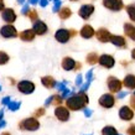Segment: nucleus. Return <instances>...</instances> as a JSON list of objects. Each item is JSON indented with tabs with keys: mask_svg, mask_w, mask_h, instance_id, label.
I'll return each instance as SVG.
<instances>
[{
	"mask_svg": "<svg viewBox=\"0 0 135 135\" xmlns=\"http://www.w3.org/2000/svg\"><path fill=\"white\" fill-rule=\"evenodd\" d=\"M89 99H88V95L86 93H79L78 94H74L72 97L66 100V105L68 109L71 110H81V109H84L86 105L88 104Z\"/></svg>",
	"mask_w": 135,
	"mask_h": 135,
	"instance_id": "obj_1",
	"label": "nucleus"
},
{
	"mask_svg": "<svg viewBox=\"0 0 135 135\" xmlns=\"http://www.w3.org/2000/svg\"><path fill=\"white\" fill-rule=\"evenodd\" d=\"M19 128L21 130H27V131H35L40 128V123L35 117H30L24 120H21L19 123Z\"/></svg>",
	"mask_w": 135,
	"mask_h": 135,
	"instance_id": "obj_2",
	"label": "nucleus"
},
{
	"mask_svg": "<svg viewBox=\"0 0 135 135\" xmlns=\"http://www.w3.org/2000/svg\"><path fill=\"white\" fill-rule=\"evenodd\" d=\"M107 86L109 88L112 93H119L122 90V87H123V82L119 81L117 77L114 76H109L108 79H107Z\"/></svg>",
	"mask_w": 135,
	"mask_h": 135,
	"instance_id": "obj_3",
	"label": "nucleus"
},
{
	"mask_svg": "<svg viewBox=\"0 0 135 135\" xmlns=\"http://www.w3.org/2000/svg\"><path fill=\"white\" fill-rule=\"evenodd\" d=\"M99 105L103 107V108H105V109H110V108H113V107L115 105V98L114 95L110 93H105L103 94L102 97L99 98L98 100Z\"/></svg>",
	"mask_w": 135,
	"mask_h": 135,
	"instance_id": "obj_4",
	"label": "nucleus"
},
{
	"mask_svg": "<svg viewBox=\"0 0 135 135\" xmlns=\"http://www.w3.org/2000/svg\"><path fill=\"white\" fill-rule=\"evenodd\" d=\"M17 89L22 94H31L35 90V83H32L31 81H26V79L20 81L17 83Z\"/></svg>",
	"mask_w": 135,
	"mask_h": 135,
	"instance_id": "obj_5",
	"label": "nucleus"
},
{
	"mask_svg": "<svg viewBox=\"0 0 135 135\" xmlns=\"http://www.w3.org/2000/svg\"><path fill=\"white\" fill-rule=\"evenodd\" d=\"M55 115L60 122H67L70 119V110H68V108L60 105L55 109Z\"/></svg>",
	"mask_w": 135,
	"mask_h": 135,
	"instance_id": "obj_6",
	"label": "nucleus"
},
{
	"mask_svg": "<svg viewBox=\"0 0 135 135\" xmlns=\"http://www.w3.org/2000/svg\"><path fill=\"white\" fill-rule=\"evenodd\" d=\"M0 35L5 38H11V37L14 38L17 36V31L12 25H5L0 29Z\"/></svg>",
	"mask_w": 135,
	"mask_h": 135,
	"instance_id": "obj_7",
	"label": "nucleus"
},
{
	"mask_svg": "<svg viewBox=\"0 0 135 135\" xmlns=\"http://www.w3.org/2000/svg\"><path fill=\"white\" fill-rule=\"evenodd\" d=\"M103 5L109 10L119 11L123 9V0H103Z\"/></svg>",
	"mask_w": 135,
	"mask_h": 135,
	"instance_id": "obj_8",
	"label": "nucleus"
},
{
	"mask_svg": "<svg viewBox=\"0 0 135 135\" xmlns=\"http://www.w3.org/2000/svg\"><path fill=\"white\" fill-rule=\"evenodd\" d=\"M98 63L102 66V67H104V68H113L115 65V60L110 55H102V56L99 57Z\"/></svg>",
	"mask_w": 135,
	"mask_h": 135,
	"instance_id": "obj_9",
	"label": "nucleus"
},
{
	"mask_svg": "<svg viewBox=\"0 0 135 135\" xmlns=\"http://www.w3.org/2000/svg\"><path fill=\"white\" fill-rule=\"evenodd\" d=\"M119 118L122 120H125V122H130L131 119L134 118V112L129 107L124 105L119 109Z\"/></svg>",
	"mask_w": 135,
	"mask_h": 135,
	"instance_id": "obj_10",
	"label": "nucleus"
},
{
	"mask_svg": "<svg viewBox=\"0 0 135 135\" xmlns=\"http://www.w3.org/2000/svg\"><path fill=\"white\" fill-rule=\"evenodd\" d=\"M70 37H71V32L66 29H60L56 31V33H55V38H56L58 42H61V44L68 42Z\"/></svg>",
	"mask_w": 135,
	"mask_h": 135,
	"instance_id": "obj_11",
	"label": "nucleus"
},
{
	"mask_svg": "<svg viewBox=\"0 0 135 135\" xmlns=\"http://www.w3.org/2000/svg\"><path fill=\"white\" fill-rule=\"evenodd\" d=\"M94 11V6L93 5H83V6H81V9H79V11H78V14H79V16L82 17V19H84V20H87V19H89V16L93 14Z\"/></svg>",
	"mask_w": 135,
	"mask_h": 135,
	"instance_id": "obj_12",
	"label": "nucleus"
},
{
	"mask_svg": "<svg viewBox=\"0 0 135 135\" xmlns=\"http://www.w3.org/2000/svg\"><path fill=\"white\" fill-rule=\"evenodd\" d=\"M95 36H97V38H98V41L100 42H109L110 41V32L108 31L107 29H99L97 32H95Z\"/></svg>",
	"mask_w": 135,
	"mask_h": 135,
	"instance_id": "obj_13",
	"label": "nucleus"
},
{
	"mask_svg": "<svg viewBox=\"0 0 135 135\" xmlns=\"http://www.w3.org/2000/svg\"><path fill=\"white\" fill-rule=\"evenodd\" d=\"M32 30L35 31L36 35H45L47 32V25L44 22V21H40L37 20L35 24H33V27Z\"/></svg>",
	"mask_w": 135,
	"mask_h": 135,
	"instance_id": "obj_14",
	"label": "nucleus"
},
{
	"mask_svg": "<svg viewBox=\"0 0 135 135\" xmlns=\"http://www.w3.org/2000/svg\"><path fill=\"white\" fill-rule=\"evenodd\" d=\"M1 16H3L4 21H6V22H9V24H11V22H14V21L16 20V14L14 12L12 9H4V11H3V14H1Z\"/></svg>",
	"mask_w": 135,
	"mask_h": 135,
	"instance_id": "obj_15",
	"label": "nucleus"
},
{
	"mask_svg": "<svg viewBox=\"0 0 135 135\" xmlns=\"http://www.w3.org/2000/svg\"><path fill=\"white\" fill-rule=\"evenodd\" d=\"M76 65H77V62L71 57H65L63 60H62V68H63L65 71L76 70Z\"/></svg>",
	"mask_w": 135,
	"mask_h": 135,
	"instance_id": "obj_16",
	"label": "nucleus"
},
{
	"mask_svg": "<svg viewBox=\"0 0 135 135\" xmlns=\"http://www.w3.org/2000/svg\"><path fill=\"white\" fill-rule=\"evenodd\" d=\"M110 42L117 47H127V41L123 36H118V35H112Z\"/></svg>",
	"mask_w": 135,
	"mask_h": 135,
	"instance_id": "obj_17",
	"label": "nucleus"
},
{
	"mask_svg": "<svg viewBox=\"0 0 135 135\" xmlns=\"http://www.w3.org/2000/svg\"><path fill=\"white\" fill-rule=\"evenodd\" d=\"M41 83L44 84V87L49 88V89L55 88V87L57 86V82H56L55 78L51 77V76H45V77H42L41 78Z\"/></svg>",
	"mask_w": 135,
	"mask_h": 135,
	"instance_id": "obj_18",
	"label": "nucleus"
},
{
	"mask_svg": "<svg viewBox=\"0 0 135 135\" xmlns=\"http://www.w3.org/2000/svg\"><path fill=\"white\" fill-rule=\"evenodd\" d=\"M123 86H125L128 89H135V76L134 74H127L123 81Z\"/></svg>",
	"mask_w": 135,
	"mask_h": 135,
	"instance_id": "obj_19",
	"label": "nucleus"
},
{
	"mask_svg": "<svg viewBox=\"0 0 135 135\" xmlns=\"http://www.w3.org/2000/svg\"><path fill=\"white\" fill-rule=\"evenodd\" d=\"M93 35H94V30L90 25H84L82 30H81V36L83 38H90V37H93Z\"/></svg>",
	"mask_w": 135,
	"mask_h": 135,
	"instance_id": "obj_20",
	"label": "nucleus"
},
{
	"mask_svg": "<svg viewBox=\"0 0 135 135\" xmlns=\"http://www.w3.org/2000/svg\"><path fill=\"white\" fill-rule=\"evenodd\" d=\"M35 31L33 30H25V31H22V32L20 33V38L22 40V41H32L33 38H35Z\"/></svg>",
	"mask_w": 135,
	"mask_h": 135,
	"instance_id": "obj_21",
	"label": "nucleus"
},
{
	"mask_svg": "<svg viewBox=\"0 0 135 135\" xmlns=\"http://www.w3.org/2000/svg\"><path fill=\"white\" fill-rule=\"evenodd\" d=\"M124 31L128 37H130L133 41H135V26L131 24H125L124 25Z\"/></svg>",
	"mask_w": 135,
	"mask_h": 135,
	"instance_id": "obj_22",
	"label": "nucleus"
},
{
	"mask_svg": "<svg viewBox=\"0 0 135 135\" xmlns=\"http://www.w3.org/2000/svg\"><path fill=\"white\" fill-rule=\"evenodd\" d=\"M86 61H87L88 65H95V63L99 61V57H98V55H97L95 52H90V53L87 55Z\"/></svg>",
	"mask_w": 135,
	"mask_h": 135,
	"instance_id": "obj_23",
	"label": "nucleus"
},
{
	"mask_svg": "<svg viewBox=\"0 0 135 135\" xmlns=\"http://www.w3.org/2000/svg\"><path fill=\"white\" fill-rule=\"evenodd\" d=\"M102 135H119L117 129L112 125H107L102 129Z\"/></svg>",
	"mask_w": 135,
	"mask_h": 135,
	"instance_id": "obj_24",
	"label": "nucleus"
},
{
	"mask_svg": "<svg viewBox=\"0 0 135 135\" xmlns=\"http://www.w3.org/2000/svg\"><path fill=\"white\" fill-rule=\"evenodd\" d=\"M72 15V11H71L70 8H63L60 10V17H61L62 20H66V19H68V17Z\"/></svg>",
	"mask_w": 135,
	"mask_h": 135,
	"instance_id": "obj_25",
	"label": "nucleus"
},
{
	"mask_svg": "<svg viewBox=\"0 0 135 135\" xmlns=\"http://www.w3.org/2000/svg\"><path fill=\"white\" fill-rule=\"evenodd\" d=\"M9 60H10V57H9L8 53L4 52V51H0V66L6 65L9 62Z\"/></svg>",
	"mask_w": 135,
	"mask_h": 135,
	"instance_id": "obj_26",
	"label": "nucleus"
},
{
	"mask_svg": "<svg viewBox=\"0 0 135 135\" xmlns=\"http://www.w3.org/2000/svg\"><path fill=\"white\" fill-rule=\"evenodd\" d=\"M127 11H128V15L130 17L133 21H135V5H128L127 6Z\"/></svg>",
	"mask_w": 135,
	"mask_h": 135,
	"instance_id": "obj_27",
	"label": "nucleus"
},
{
	"mask_svg": "<svg viewBox=\"0 0 135 135\" xmlns=\"http://www.w3.org/2000/svg\"><path fill=\"white\" fill-rule=\"evenodd\" d=\"M62 102H63V98H62L61 95H58V94H55V95H52V104L60 107L62 104Z\"/></svg>",
	"mask_w": 135,
	"mask_h": 135,
	"instance_id": "obj_28",
	"label": "nucleus"
},
{
	"mask_svg": "<svg viewBox=\"0 0 135 135\" xmlns=\"http://www.w3.org/2000/svg\"><path fill=\"white\" fill-rule=\"evenodd\" d=\"M72 95H74V92L73 90H71V89H68V88H66V89L61 93V97L63 99H68L70 97H72Z\"/></svg>",
	"mask_w": 135,
	"mask_h": 135,
	"instance_id": "obj_29",
	"label": "nucleus"
},
{
	"mask_svg": "<svg viewBox=\"0 0 135 135\" xmlns=\"http://www.w3.org/2000/svg\"><path fill=\"white\" fill-rule=\"evenodd\" d=\"M20 105H21L20 102H10V103H9V105H8V108L11 112H16L17 109L20 108Z\"/></svg>",
	"mask_w": 135,
	"mask_h": 135,
	"instance_id": "obj_30",
	"label": "nucleus"
},
{
	"mask_svg": "<svg viewBox=\"0 0 135 135\" xmlns=\"http://www.w3.org/2000/svg\"><path fill=\"white\" fill-rule=\"evenodd\" d=\"M45 113H46L45 108H38V109H36V110L33 112V115H35V118H38V117L45 115Z\"/></svg>",
	"mask_w": 135,
	"mask_h": 135,
	"instance_id": "obj_31",
	"label": "nucleus"
},
{
	"mask_svg": "<svg viewBox=\"0 0 135 135\" xmlns=\"http://www.w3.org/2000/svg\"><path fill=\"white\" fill-rule=\"evenodd\" d=\"M66 86H67V81H63V82H61V83H57L56 87H57V89L62 93V92L66 89Z\"/></svg>",
	"mask_w": 135,
	"mask_h": 135,
	"instance_id": "obj_32",
	"label": "nucleus"
},
{
	"mask_svg": "<svg viewBox=\"0 0 135 135\" xmlns=\"http://www.w3.org/2000/svg\"><path fill=\"white\" fill-rule=\"evenodd\" d=\"M29 17L31 19V21H37V11L36 10H31L29 12Z\"/></svg>",
	"mask_w": 135,
	"mask_h": 135,
	"instance_id": "obj_33",
	"label": "nucleus"
},
{
	"mask_svg": "<svg viewBox=\"0 0 135 135\" xmlns=\"http://www.w3.org/2000/svg\"><path fill=\"white\" fill-rule=\"evenodd\" d=\"M55 1V5H53V12H57L58 10H60V8H61V0H53Z\"/></svg>",
	"mask_w": 135,
	"mask_h": 135,
	"instance_id": "obj_34",
	"label": "nucleus"
},
{
	"mask_svg": "<svg viewBox=\"0 0 135 135\" xmlns=\"http://www.w3.org/2000/svg\"><path fill=\"white\" fill-rule=\"evenodd\" d=\"M82 82H83V77L82 74H77V77H76V86H81L82 87Z\"/></svg>",
	"mask_w": 135,
	"mask_h": 135,
	"instance_id": "obj_35",
	"label": "nucleus"
},
{
	"mask_svg": "<svg viewBox=\"0 0 135 135\" xmlns=\"http://www.w3.org/2000/svg\"><path fill=\"white\" fill-rule=\"evenodd\" d=\"M128 135H135V124H131L130 127L127 129Z\"/></svg>",
	"mask_w": 135,
	"mask_h": 135,
	"instance_id": "obj_36",
	"label": "nucleus"
},
{
	"mask_svg": "<svg viewBox=\"0 0 135 135\" xmlns=\"http://www.w3.org/2000/svg\"><path fill=\"white\" fill-rule=\"evenodd\" d=\"M86 79H87V82H92V79H93V70H90L87 72Z\"/></svg>",
	"mask_w": 135,
	"mask_h": 135,
	"instance_id": "obj_37",
	"label": "nucleus"
},
{
	"mask_svg": "<svg viewBox=\"0 0 135 135\" xmlns=\"http://www.w3.org/2000/svg\"><path fill=\"white\" fill-rule=\"evenodd\" d=\"M83 113H84V115H86L87 118H89L90 115H92V113H93V112L90 110V109H88V108H84V109H83Z\"/></svg>",
	"mask_w": 135,
	"mask_h": 135,
	"instance_id": "obj_38",
	"label": "nucleus"
},
{
	"mask_svg": "<svg viewBox=\"0 0 135 135\" xmlns=\"http://www.w3.org/2000/svg\"><path fill=\"white\" fill-rule=\"evenodd\" d=\"M10 102H11V100H10V97H4L3 100H1V103H3L4 105H9V103Z\"/></svg>",
	"mask_w": 135,
	"mask_h": 135,
	"instance_id": "obj_39",
	"label": "nucleus"
},
{
	"mask_svg": "<svg viewBox=\"0 0 135 135\" xmlns=\"http://www.w3.org/2000/svg\"><path fill=\"white\" fill-rule=\"evenodd\" d=\"M128 95V92H119L118 93V98L119 99H123V98H125Z\"/></svg>",
	"mask_w": 135,
	"mask_h": 135,
	"instance_id": "obj_40",
	"label": "nucleus"
},
{
	"mask_svg": "<svg viewBox=\"0 0 135 135\" xmlns=\"http://www.w3.org/2000/svg\"><path fill=\"white\" fill-rule=\"evenodd\" d=\"M130 105L131 108L135 110V95H131V98H130Z\"/></svg>",
	"mask_w": 135,
	"mask_h": 135,
	"instance_id": "obj_41",
	"label": "nucleus"
},
{
	"mask_svg": "<svg viewBox=\"0 0 135 135\" xmlns=\"http://www.w3.org/2000/svg\"><path fill=\"white\" fill-rule=\"evenodd\" d=\"M51 104H52V95H51V97H49V98L46 99V102H45V105L46 107L51 105Z\"/></svg>",
	"mask_w": 135,
	"mask_h": 135,
	"instance_id": "obj_42",
	"label": "nucleus"
},
{
	"mask_svg": "<svg viewBox=\"0 0 135 135\" xmlns=\"http://www.w3.org/2000/svg\"><path fill=\"white\" fill-rule=\"evenodd\" d=\"M22 14H24V15H27V14H29V6H27V5H24V8H22Z\"/></svg>",
	"mask_w": 135,
	"mask_h": 135,
	"instance_id": "obj_43",
	"label": "nucleus"
},
{
	"mask_svg": "<svg viewBox=\"0 0 135 135\" xmlns=\"http://www.w3.org/2000/svg\"><path fill=\"white\" fill-rule=\"evenodd\" d=\"M47 4H49V1H47V0H40V5H41L42 8L47 6Z\"/></svg>",
	"mask_w": 135,
	"mask_h": 135,
	"instance_id": "obj_44",
	"label": "nucleus"
},
{
	"mask_svg": "<svg viewBox=\"0 0 135 135\" xmlns=\"http://www.w3.org/2000/svg\"><path fill=\"white\" fill-rule=\"evenodd\" d=\"M0 11H4V0H0Z\"/></svg>",
	"mask_w": 135,
	"mask_h": 135,
	"instance_id": "obj_45",
	"label": "nucleus"
},
{
	"mask_svg": "<svg viewBox=\"0 0 135 135\" xmlns=\"http://www.w3.org/2000/svg\"><path fill=\"white\" fill-rule=\"evenodd\" d=\"M5 125H6V122H5V120H1V122H0V129L4 128Z\"/></svg>",
	"mask_w": 135,
	"mask_h": 135,
	"instance_id": "obj_46",
	"label": "nucleus"
},
{
	"mask_svg": "<svg viewBox=\"0 0 135 135\" xmlns=\"http://www.w3.org/2000/svg\"><path fill=\"white\" fill-rule=\"evenodd\" d=\"M3 117H4V110L1 109V110H0V122L3 120Z\"/></svg>",
	"mask_w": 135,
	"mask_h": 135,
	"instance_id": "obj_47",
	"label": "nucleus"
},
{
	"mask_svg": "<svg viewBox=\"0 0 135 135\" xmlns=\"http://www.w3.org/2000/svg\"><path fill=\"white\" fill-rule=\"evenodd\" d=\"M131 58H133V60H135V49L131 51Z\"/></svg>",
	"mask_w": 135,
	"mask_h": 135,
	"instance_id": "obj_48",
	"label": "nucleus"
},
{
	"mask_svg": "<svg viewBox=\"0 0 135 135\" xmlns=\"http://www.w3.org/2000/svg\"><path fill=\"white\" fill-rule=\"evenodd\" d=\"M37 1H40V0H29V3H30V4H36Z\"/></svg>",
	"mask_w": 135,
	"mask_h": 135,
	"instance_id": "obj_49",
	"label": "nucleus"
},
{
	"mask_svg": "<svg viewBox=\"0 0 135 135\" xmlns=\"http://www.w3.org/2000/svg\"><path fill=\"white\" fill-rule=\"evenodd\" d=\"M70 32H71V36H74V35H76V31H74V30H71Z\"/></svg>",
	"mask_w": 135,
	"mask_h": 135,
	"instance_id": "obj_50",
	"label": "nucleus"
},
{
	"mask_svg": "<svg viewBox=\"0 0 135 135\" xmlns=\"http://www.w3.org/2000/svg\"><path fill=\"white\" fill-rule=\"evenodd\" d=\"M81 67H82V66L79 65V63H77V65H76V70H79V68H81Z\"/></svg>",
	"mask_w": 135,
	"mask_h": 135,
	"instance_id": "obj_51",
	"label": "nucleus"
},
{
	"mask_svg": "<svg viewBox=\"0 0 135 135\" xmlns=\"http://www.w3.org/2000/svg\"><path fill=\"white\" fill-rule=\"evenodd\" d=\"M25 0H17V4H24Z\"/></svg>",
	"mask_w": 135,
	"mask_h": 135,
	"instance_id": "obj_52",
	"label": "nucleus"
},
{
	"mask_svg": "<svg viewBox=\"0 0 135 135\" xmlns=\"http://www.w3.org/2000/svg\"><path fill=\"white\" fill-rule=\"evenodd\" d=\"M1 135H11V134H10V133H6V131H5V133H1Z\"/></svg>",
	"mask_w": 135,
	"mask_h": 135,
	"instance_id": "obj_53",
	"label": "nucleus"
},
{
	"mask_svg": "<svg viewBox=\"0 0 135 135\" xmlns=\"http://www.w3.org/2000/svg\"><path fill=\"white\" fill-rule=\"evenodd\" d=\"M133 95H135V92H134V93H133Z\"/></svg>",
	"mask_w": 135,
	"mask_h": 135,
	"instance_id": "obj_54",
	"label": "nucleus"
},
{
	"mask_svg": "<svg viewBox=\"0 0 135 135\" xmlns=\"http://www.w3.org/2000/svg\"><path fill=\"white\" fill-rule=\"evenodd\" d=\"M0 90H1V86H0Z\"/></svg>",
	"mask_w": 135,
	"mask_h": 135,
	"instance_id": "obj_55",
	"label": "nucleus"
},
{
	"mask_svg": "<svg viewBox=\"0 0 135 135\" xmlns=\"http://www.w3.org/2000/svg\"><path fill=\"white\" fill-rule=\"evenodd\" d=\"M89 135H93V134H89Z\"/></svg>",
	"mask_w": 135,
	"mask_h": 135,
	"instance_id": "obj_56",
	"label": "nucleus"
},
{
	"mask_svg": "<svg viewBox=\"0 0 135 135\" xmlns=\"http://www.w3.org/2000/svg\"><path fill=\"white\" fill-rule=\"evenodd\" d=\"M73 1H76V0H73Z\"/></svg>",
	"mask_w": 135,
	"mask_h": 135,
	"instance_id": "obj_57",
	"label": "nucleus"
}]
</instances>
